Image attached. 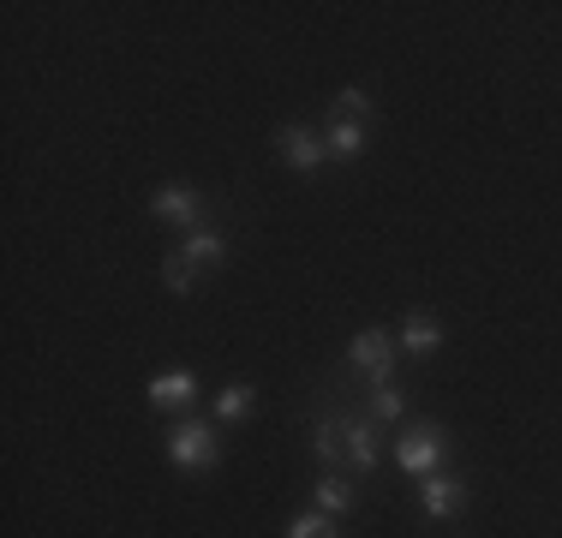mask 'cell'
<instances>
[{"label":"cell","mask_w":562,"mask_h":538,"mask_svg":"<svg viewBox=\"0 0 562 538\" xmlns=\"http://www.w3.org/2000/svg\"><path fill=\"white\" fill-rule=\"evenodd\" d=\"M341 430H347V413H317L312 419V455H317L324 473L341 461Z\"/></svg>","instance_id":"obj_12"},{"label":"cell","mask_w":562,"mask_h":538,"mask_svg":"<svg viewBox=\"0 0 562 538\" xmlns=\"http://www.w3.org/2000/svg\"><path fill=\"white\" fill-rule=\"evenodd\" d=\"M395 347L407 359H431L437 347H443V323H437L431 312H407L401 317V335H395Z\"/></svg>","instance_id":"obj_10"},{"label":"cell","mask_w":562,"mask_h":538,"mask_svg":"<svg viewBox=\"0 0 562 538\" xmlns=\"http://www.w3.org/2000/svg\"><path fill=\"white\" fill-rule=\"evenodd\" d=\"M276 156H281V168H293V173H317L329 161V138L317 126H305V120H288V126H276Z\"/></svg>","instance_id":"obj_4"},{"label":"cell","mask_w":562,"mask_h":538,"mask_svg":"<svg viewBox=\"0 0 562 538\" xmlns=\"http://www.w3.org/2000/svg\"><path fill=\"white\" fill-rule=\"evenodd\" d=\"M329 120H371V90H366V85L336 90V102H329Z\"/></svg>","instance_id":"obj_16"},{"label":"cell","mask_w":562,"mask_h":538,"mask_svg":"<svg viewBox=\"0 0 562 538\" xmlns=\"http://www.w3.org/2000/svg\"><path fill=\"white\" fill-rule=\"evenodd\" d=\"M168 467L173 473H216L222 467V430H216V419H173L168 425Z\"/></svg>","instance_id":"obj_1"},{"label":"cell","mask_w":562,"mask_h":538,"mask_svg":"<svg viewBox=\"0 0 562 538\" xmlns=\"http://www.w3.org/2000/svg\"><path fill=\"white\" fill-rule=\"evenodd\" d=\"M162 281H168V293H180V300H186V293L198 288V269L186 264L180 251H168V258H162Z\"/></svg>","instance_id":"obj_18"},{"label":"cell","mask_w":562,"mask_h":538,"mask_svg":"<svg viewBox=\"0 0 562 538\" xmlns=\"http://www.w3.org/2000/svg\"><path fill=\"white\" fill-rule=\"evenodd\" d=\"M204 192H198L192 180H168V186H156L150 192V215L156 222H168V227H180V234H192V227H204Z\"/></svg>","instance_id":"obj_6"},{"label":"cell","mask_w":562,"mask_h":538,"mask_svg":"<svg viewBox=\"0 0 562 538\" xmlns=\"http://www.w3.org/2000/svg\"><path fill=\"white\" fill-rule=\"evenodd\" d=\"M467 479H454V473H431V479H419V515L425 520H454L467 508Z\"/></svg>","instance_id":"obj_7"},{"label":"cell","mask_w":562,"mask_h":538,"mask_svg":"<svg viewBox=\"0 0 562 538\" xmlns=\"http://www.w3.org/2000/svg\"><path fill=\"white\" fill-rule=\"evenodd\" d=\"M353 503H359V484H353V473H317V484H312V508H324V515H353Z\"/></svg>","instance_id":"obj_11"},{"label":"cell","mask_w":562,"mask_h":538,"mask_svg":"<svg viewBox=\"0 0 562 538\" xmlns=\"http://www.w3.org/2000/svg\"><path fill=\"white\" fill-rule=\"evenodd\" d=\"M144 395H150V407L156 413H168V419H186V413H192V401H198V371H162V377H150V389H144Z\"/></svg>","instance_id":"obj_8"},{"label":"cell","mask_w":562,"mask_h":538,"mask_svg":"<svg viewBox=\"0 0 562 538\" xmlns=\"http://www.w3.org/2000/svg\"><path fill=\"white\" fill-rule=\"evenodd\" d=\"M443 461H449V425H437V419L401 425V437H395V467H401V473H407V479H431Z\"/></svg>","instance_id":"obj_2"},{"label":"cell","mask_w":562,"mask_h":538,"mask_svg":"<svg viewBox=\"0 0 562 538\" xmlns=\"http://www.w3.org/2000/svg\"><path fill=\"white\" fill-rule=\"evenodd\" d=\"M401 413H407V389H401V383H378V389H371V419H378V425H395Z\"/></svg>","instance_id":"obj_15"},{"label":"cell","mask_w":562,"mask_h":538,"mask_svg":"<svg viewBox=\"0 0 562 538\" xmlns=\"http://www.w3.org/2000/svg\"><path fill=\"white\" fill-rule=\"evenodd\" d=\"M180 258L192 269H222L234 258V239H227L216 222H204V227H192V234H180Z\"/></svg>","instance_id":"obj_9"},{"label":"cell","mask_w":562,"mask_h":538,"mask_svg":"<svg viewBox=\"0 0 562 538\" xmlns=\"http://www.w3.org/2000/svg\"><path fill=\"white\" fill-rule=\"evenodd\" d=\"M288 538H341V533H336V515H324V508H305V515L288 520Z\"/></svg>","instance_id":"obj_17"},{"label":"cell","mask_w":562,"mask_h":538,"mask_svg":"<svg viewBox=\"0 0 562 538\" xmlns=\"http://www.w3.org/2000/svg\"><path fill=\"white\" fill-rule=\"evenodd\" d=\"M324 138H329V161H353L371 144V126H366V120H329Z\"/></svg>","instance_id":"obj_13"},{"label":"cell","mask_w":562,"mask_h":538,"mask_svg":"<svg viewBox=\"0 0 562 538\" xmlns=\"http://www.w3.org/2000/svg\"><path fill=\"white\" fill-rule=\"evenodd\" d=\"M251 407H258V389H251V383H227L222 395H216V425L251 419Z\"/></svg>","instance_id":"obj_14"},{"label":"cell","mask_w":562,"mask_h":538,"mask_svg":"<svg viewBox=\"0 0 562 538\" xmlns=\"http://www.w3.org/2000/svg\"><path fill=\"white\" fill-rule=\"evenodd\" d=\"M341 461L353 479H371L383 461V425L371 413H347V430H341Z\"/></svg>","instance_id":"obj_5"},{"label":"cell","mask_w":562,"mask_h":538,"mask_svg":"<svg viewBox=\"0 0 562 538\" xmlns=\"http://www.w3.org/2000/svg\"><path fill=\"white\" fill-rule=\"evenodd\" d=\"M395 359H401L395 335L378 329V323H371V329H359L353 341H347V366L366 377L371 389H378V383H395Z\"/></svg>","instance_id":"obj_3"}]
</instances>
